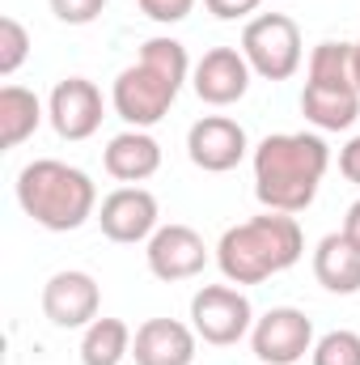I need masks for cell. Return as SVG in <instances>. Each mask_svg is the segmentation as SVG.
<instances>
[{"label": "cell", "instance_id": "cell-1", "mask_svg": "<svg viewBox=\"0 0 360 365\" xmlns=\"http://www.w3.org/2000/svg\"><path fill=\"white\" fill-rule=\"evenodd\" d=\"M255 195L268 212H305L327 179L331 149L318 132H275L255 145Z\"/></svg>", "mask_w": 360, "mask_h": 365}, {"label": "cell", "instance_id": "cell-2", "mask_svg": "<svg viewBox=\"0 0 360 365\" xmlns=\"http://www.w3.org/2000/svg\"><path fill=\"white\" fill-rule=\"evenodd\" d=\"M191 81V60L186 47L170 34L144 38L136 64H127L115 86H110V106L127 128H153L170 115V106L179 102L182 86Z\"/></svg>", "mask_w": 360, "mask_h": 365}, {"label": "cell", "instance_id": "cell-3", "mask_svg": "<svg viewBox=\"0 0 360 365\" xmlns=\"http://www.w3.org/2000/svg\"><path fill=\"white\" fill-rule=\"evenodd\" d=\"M301 255H305V234L288 212L238 221L216 242V268L229 284H263L271 276L297 268Z\"/></svg>", "mask_w": 360, "mask_h": 365}, {"label": "cell", "instance_id": "cell-4", "mask_svg": "<svg viewBox=\"0 0 360 365\" xmlns=\"http://www.w3.org/2000/svg\"><path fill=\"white\" fill-rule=\"evenodd\" d=\"M17 204L34 225L51 234H73L90 217H97V187L81 166L34 158L17 175Z\"/></svg>", "mask_w": 360, "mask_h": 365}, {"label": "cell", "instance_id": "cell-5", "mask_svg": "<svg viewBox=\"0 0 360 365\" xmlns=\"http://www.w3.org/2000/svg\"><path fill=\"white\" fill-rule=\"evenodd\" d=\"M301 115L318 132H348L360 119V90L352 77V43H318L305 64Z\"/></svg>", "mask_w": 360, "mask_h": 365}, {"label": "cell", "instance_id": "cell-6", "mask_svg": "<svg viewBox=\"0 0 360 365\" xmlns=\"http://www.w3.org/2000/svg\"><path fill=\"white\" fill-rule=\"evenodd\" d=\"M242 56H246L255 77L288 81L301 68V60H305L301 26L288 13H259V17H250L246 30H242Z\"/></svg>", "mask_w": 360, "mask_h": 365}, {"label": "cell", "instance_id": "cell-7", "mask_svg": "<svg viewBox=\"0 0 360 365\" xmlns=\"http://www.w3.org/2000/svg\"><path fill=\"white\" fill-rule=\"evenodd\" d=\"M191 327H195V336L203 344L229 349V344H238V340L250 336L255 306L242 293V284H229V280L225 284H203L191 297Z\"/></svg>", "mask_w": 360, "mask_h": 365}, {"label": "cell", "instance_id": "cell-8", "mask_svg": "<svg viewBox=\"0 0 360 365\" xmlns=\"http://www.w3.org/2000/svg\"><path fill=\"white\" fill-rule=\"evenodd\" d=\"M250 349L259 365H297L314 353V323L297 306H271L250 327Z\"/></svg>", "mask_w": 360, "mask_h": 365}, {"label": "cell", "instance_id": "cell-9", "mask_svg": "<svg viewBox=\"0 0 360 365\" xmlns=\"http://www.w3.org/2000/svg\"><path fill=\"white\" fill-rule=\"evenodd\" d=\"M162 208H157V195L149 187H115L102 204H97V225L110 242H123V247H136V242H149L157 234V221Z\"/></svg>", "mask_w": 360, "mask_h": 365}, {"label": "cell", "instance_id": "cell-10", "mask_svg": "<svg viewBox=\"0 0 360 365\" xmlns=\"http://www.w3.org/2000/svg\"><path fill=\"white\" fill-rule=\"evenodd\" d=\"M246 153H250L246 128L229 115H203L186 132V158L203 175H229L233 166H242Z\"/></svg>", "mask_w": 360, "mask_h": 365}, {"label": "cell", "instance_id": "cell-11", "mask_svg": "<svg viewBox=\"0 0 360 365\" xmlns=\"http://www.w3.org/2000/svg\"><path fill=\"white\" fill-rule=\"evenodd\" d=\"M47 119H51L60 140H90L93 132L102 128V119H106L102 90L93 86L90 77L55 81V90L47 98Z\"/></svg>", "mask_w": 360, "mask_h": 365}, {"label": "cell", "instance_id": "cell-12", "mask_svg": "<svg viewBox=\"0 0 360 365\" xmlns=\"http://www.w3.org/2000/svg\"><path fill=\"white\" fill-rule=\"evenodd\" d=\"M97 310H102V289L81 268H64L43 284V314L60 331H77V327L85 331L97 319Z\"/></svg>", "mask_w": 360, "mask_h": 365}, {"label": "cell", "instance_id": "cell-13", "mask_svg": "<svg viewBox=\"0 0 360 365\" xmlns=\"http://www.w3.org/2000/svg\"><path fill=\"white\" fill-rule=\"evenodd\" d=\"M144 264H149V272L157 276V280H166V284L191 280V276L203 272L208 247H203V238L191 225L170 221V225H157V234L144 242Z\"/></svg>", "mask_w": 360, "mask_h": 365}, {"label": "cell", "instance_id": "cell-14", "mask_svg": "<svg viewBox=\"0 0 360 365\" xmlns=\"http://www.w3.org/2000/svg\"><path fill=\"white\" fill-rule=\"evenodd\" d=\"M250 64L242 56V47H212L203 51V60L191 68V90L208 106H233L250 90Z\"/></svg>", "mask_w": 360, "mask_h": 365}, {"label": "cell", "instance_id": "cell-15", "mask_svg": "<svg viewBox=\"0 0 360 365\" xmlns=\"http://www.w3.org/2000/svg\"><path fill=\"white\" fill-rule=\"evenodd\" d=\"M195 349H199L195 327L179 319H144L132 336L136 365H191Z\"/></svg>", "mask_w": 360, "mask_h": 365}, {"label": "cell", "instance_id": "cell-16", "mask_svg": "<svg viewBox=\"0 0 360 365\" xmlns=\"http://www.w3.org/2000/svg\"><path fill=\"white\" fill-rule=\"evenodd\" d=\"M102 166H106L110 179L136 187V182L153 179L162 170V145L144 128H127V132L110 136V145L102 149Z\"/></svg>", "mask_w": 360, "mask_h": 365}, {"label": "cell", "instance_id": "cell-17", "mask_svg": "<svg viewBox=\"0 0 360 365\" xmlns=\"http://www.w3.org/2000/svg\"><path fill=\"white\" fill-rule=\"evenodd\" d=\"M314 276L327 293H360V251L344 238V234H327L314 247Z\"/></svg>", "mask_w": 360, "mask_h": 365}, {"label": "cell", "instance_id": "cell-18", "mask_svg": "<svg viewBox=\"0 0 360 365\" xmlns=\"http://www.w3.org/2000/svg\"><path fill=\"white\" fill-rule=\"evenodd\" d=\"M43 119H47V110H43L34 90H26V86H4L0 90V145L4 149L26 145L38 132Z\"/></svg>", "mask_w": 360, "mask_h": 365}, {"label": "cell", "instance_id": "cell-19", "mask_svg": "<svg viewBox=\"0 0 360 365\" xmlns=\"http://www.w3.org/2000/svg\"><path fill=\"white\" fill-rule=\"evenodd\" d=\"M132 357V327L123 319H93L81 336V365H123Z\"/></svg>", "mask_w": 360, "mask_h": 365}, {"label": "cell", "instance_id": "cell-20", "mask_svg": "<svg viewBox=\"0 0 360 365\" xmlns=\"http://www.w3.org/2000/svg\"><path fill=\"white\" fill-rule=\"evenodd\" d=\"M309 361L314 365H360V336L348 331V327H335V331L318 336Z\"/></svg>", "mask_w": 360, "mask_h": 365}, {"label": "cell", "instance_id": "cell-21", "mask_svg": "<svg viewBox=\"0 0 360 365\" xmlns=\"http://www.w3.org/2000/svg\"><path fill=\"white\" fill-rule=\"evenodd\" d=\"M30 56V30L17 17H0V77H13Z\"/></svg>", "mask_w": 360, "mask_h": 365}, {"label": "cell", "instance_id": "cell-22", "mask_svg": "<svg viewBox=\"0 0 360 365\" xmlns=\"http://www.w3.org/2000/svg\"><path fill=\"white\" fill-rule=\"evenodd\" d=\"M51 4V13L64 21V26H90L102 17V9H106V0H47Z\"/></svg>", "mask_w": 360, "mask_h": 365}, {"label": "cell", "instance_id": "cell-23", "mask_svg": "<svg viewBox=\"0 0 360 365\" xmlns=\"http://www.w3.org/2000/svg\"><path fill=\"white\" fill-rule=\"evenodd\" d=\"M136 4L157 26H179V21L191 17V9H195V0H136Z\"/></svg>", "mask_w": 360, "mask_h": 365}, {"label": "cell", "instance_id": "cell-24", "mask_svg": "<svg viewBox=\"0 0 360 365\" xmlns=\"http://www.w3.org/2000/svg\"><path fill=\"white\" fill-rule=\"evenodd\" d=\"M208 4V13L216 17V21H242V17H250L263 0H203Z\"/></svg>", "mask_w": 360, "mask_h": 365}, {"label": "cell", "instance_id": "cell-25", "mask_svg": "<svg viewBox=\"0 0 360 365\" xmlns=\"http://www.w3.org/2000/svg\"><path fill=\"white\" fill-rule=\"evenodd\" d=\"M339 175L352 182V187H360V136H352V140L339 149Z\"/></svg>", "mask_w": 360, "mask_h": 365}, {"label": "cell", "instance_id": "cell-26", "mask_svg": "<svg viewBox=\"0 0 360 365\" xmlns=\"http://www.w3.org/2000/svg\"><path fill=\"white\" fill-rule=\"evenodd\" d=\"M339 234H344V238H348V242L360 251V200L348 208V217H344V230H339Z\"/></svg>", "mask_w": 360, "mask_h": 365}, {"label": "cell", "instance_id": "cell-27", "mask_svg": "<svg viewBox=\"0 0 360 365\" xmlns=\"http://www.w3.org/2000/svg\"><path fill=\"white\" fill-rule=\"evenodd\" d=\"M352 77H356V90H360V43H352Z\"/></svg>", "mask_w": 360, "mask_h": 365}]
</instances>
